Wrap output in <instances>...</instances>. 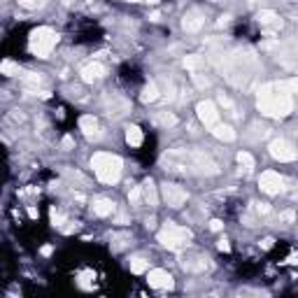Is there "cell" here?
Returning a JSON list of instances; mask_svg holds the SVG:
<instances>
[{
  "instance_id": "cell-10",
  "label": "cell",
  "mask_w": 298,
  "mask_h": 298,
  "mask_svg": "<svg viewBox=\"0 0 298 298\" xmlns=\"http://www.w3.org/2000/svg\"><path fill=\"white\" fill-rule=\"evenodd\" d=\"M96 126H98V124H96V119H94V116H84V119H82V128L86 130L88 136H91V133H94V130H96Z\"/></svg>"
},
{
  "instance_id": "cell-7",
  "label": "cell",
  "mask_w": 298,
  "mask_h": 298,
  "mask_svg": "<svg viewBox=\"0 0 298 298\" xmlns=\"http://www.w3.org/2000/svg\"><path fill=\"white\" fill-rule=\"evenodd\" d=\"M166 198L170 200V205H180L186 196H184L182 189H177L175 184H166Z\"/></svg>"
},
{
  "instance_id": "cell-3",
  "label": "cell",
  "mask_w": 298,
  "mask_h": 298,
  "mask_svg": "<svg viewBox=\"0 0 298 298\" xmlns=\"http://www.w3.org/2000/svg\"><path fill=\"white\" fill-rule=\"evenodd\" d=\"M52 44H54V33L52 30H47V28H42L40 33H35V52L38 54H47L49 49H52Z\"/></svg>"
},
{
  "instance_id": "cell-1",
  "label": "cell",
  "mask_w": 298,
  "mask_h": 298,
  "mask_svg": "<svg viewBox=\"0 0 298 298\" xmlns=\"http://www.w3.org/2000/svg\"><path fill=\"white\" fill-rule=\"evenodd\" d=\"M94 166H96V172H98V177H100L102 182H116V177L122 172L119 158H114V156H110V154H98Z\"/></svg>"
},
{
  "instance_id": "cell-9",
  "label": "cell",
  "mask_w": 298,
  "mask_h": 298,
  "mask_svg": "<svg viewBox=\"0 0 298 298\" xmlns=\"http://www.w3.org/2000/svg\"><path fill=\"white\" fill-rule=\"evenodd\" d=\"M94 210H96V214H102V217H105V214H110V212L114 210V205L110 203V200H98V203L94 205Z\"/></svg>"
},
{
  "instance_id": "cell-4",
  "label": "cell",
  "mask_w": 298,
  "mask_h": 298,
  "mask_svg": "<svg viewBox=\"0 0 298 298\" xmlns=\"http://www.w3.org/2000/svg\"><path fill=\"white\" fill-rule=\"evenodd\" d=\"M198 114H200V119H203L208 126H214V124L219 122V114L212 102H200V105H198Z\"/></svg>"
},
{
  "instance_id": "cell-5",
  "label": "cell",
  "mask_w": 298,
  "mask_h": 298,
  "mask_svg": "<svg viewBox=\"0 0 298 298\" xmlns=\"http://www.w3.org/2000/svg\"><path fill=\"white\" fill-rule=\"evenodd\" d=\"M149 284L156 286V289H166V286L172 284V278L166 270H152L149 272Z\"/></svg>"
},
{
  "instance_id": "cell-2",
  "label": "cell",
  "mask_w": 298,
  "mask_h": 298,
  "mask_svg": "<svg viewBox=\"0 0 298 298\" xmlns=\"http://www.w3.org/2000/svg\"><path fill=\"white\" fill-rule=\"evenodd\" d=\"M186 238H189V233H186L184 228L172 226V224H168V226L163 228V233H161L163 244H168V247H180L182 242H186Z\"/></svg>"
},
{
  "instance_id": "cell-11",
  "label": "cell",
  "mask_w": 298,
  "mask_h": 298,
  "mask_svg": "<svg viewBox=\"0 0 298 298\" xmlns=\"http://www.w3.org/2000/svg\"><path fill=\"white\" fill-rule=\"evenodd\" d=\"M214 133H217L219 138H226V140H233V138H236V133H233L228 126H217V130H214Z\"/></svg>"
},
{
  "instance_id": "cell-6",
  "label": "cell",
  "mask_w": 298,
  "mask_h": 298,
  "mask_svg": "<svg viewBox=\"0 0 298 298\" xmlns=\"http://www.w3.org/2000/svg\"><path fill=\"white\" fill-rule=\"evenodd\" d=\"M280 182H282V180H280L278 172H266L264 175V189L268 191V194H278V191L282 189Z\"/></svg>"
},
{
  "instance_id": "cell-8",
  "label": "cell",
  "mask_w": 298,
  "mask_h": 298,
  "mask_svg": "<svg viewBox=\"0 0 298 298\" xmlns=\"http://www.w3.org/2000/svg\"><path fill=\"white\" fill-rule=\"evenodd\" d=\"M102 74V66L100 63H88L86 68H82V77L86 82H94V80H98Z\"/></svg>"
},
{
  "instance_id": "cell-12",
  "label": "cell",
  "mask_w": 298,
  "mask_h": 298,
  "mask_svg": "<svg viewBox=\"0 0 298 298\" xmlns=\"http://www.w3.org/2000/svg\"><path fill=\"white\" fill-rule=\"evenodd\" d=\"M140 140H142V136L138 133V128H128V142L130 144H140Z\"/></svg>"
}]
</instances>
